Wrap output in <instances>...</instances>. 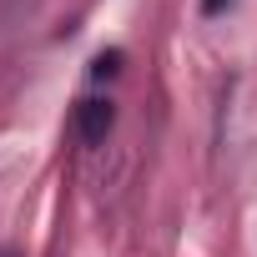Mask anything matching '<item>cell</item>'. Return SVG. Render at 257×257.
Returning <instances> with one entry per match:
<instances>
[{"label": "cell", "instance_id": "obj_1", "mask_svg": "<svg viewBox=\"0 0 257 257\" xmlns=\"http://www.w3.org/2000/svg\"><path fill=\"white\" fill-rule=\"evenodd\" d=\"M111 121H116V106H111V101H81V106H76V132H81V142H91V147L106 142Z\"/></svg>", "mask_w": 257, "mask_h": 257}, {"label": "cell", "instance_id": "obj_2", "mask_svg": "<svg viewBox=\"0 0 257 257\" xmlns=\"http://www.w3.org/2000/svg\"><path fill=\"white\" fill-rule=\"evenodd\" d=\"M116 71H121V51H101V56L91 61V76H96V81H106V76H116Z\"/></svg>", "mask_w": 257, "mask_h": 257}, {"label": "cell", "instance_id": "obj_3", "mask_svg": "<svg viewBox=\"0 0 257 257\" xmlns=\"http://www.w3.org/2000/svg\"><path fill=\"white\" fill-rule=\"evenodd\" d=\"M232 0H202V16H217V11H227Z\"/></svg>", "mask_w": 257, "mask_h": 257}]
</instances>
